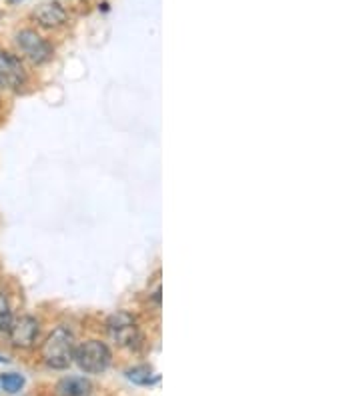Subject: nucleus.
Segmentation results:
<instances>
[{"label":"nucleus","mask_w":361,"mask_h":396,"mask_svg":"<svg viewBox=\"0 0 361 396\" xmlns=\"http://www.w3.org/2000/svg\"><path fill=\"white\" fill-rule=\"evenodd\" d=\"M26 84L24 66L10 52H0V86L8 90H20Z\"/></svg>","instance_id":"4"},{"label":"nucleus","mask_w":361,"mask_h":396,"mask_svg":"<svg viewBox=\"0 0 361 396\" xmlns=\"http://www.w3.org/2000/svg\"><path fill=\"white\" fill-rule=\"evenodd\" d=\"M109 333L118 347L125 349H139L141 344V333L135 322V318L127 312H116L109 318Z\"/></svg>","instance_id":"3"},{"label":"nucleus","mask_w":361,"mask_h":396,"mask_svg":"<svg viewBox=\"0 0 361 396\" xmlns=\"http://www.w3.org/2000/svg\"><path fill=\"white\" fill-rule=\"evenodd\" d=\"M13 324V310H10V304L6 301L4 294H0V331L2 333H8Z\"/></svg>","instance_id":"11"},{"label":"nucleus","mask_w":361,"mask_h":396,"mask_svg":"<svg viewBox=\"0 0 361 396\" xmlns=\"http://www.w3.org/2000/svg\"><path fill=\"white\" fill-rule=\"evenodd\" d=\"M17 45L20 47V50L33 61L34 64H43L47 63L52 54L49 42L38 36L34 31H20L17 34Z\"/></svg>","instance_id":"5"},{"label":"nucleus","mask_w":361,"mask_h":396,"mask_svg":"<svg viewBox=\"0 0 361 396\" xmlns=\"http://www.w3.org/2000/svg\"><path fill=\"white\" fill-rule=\"evenodd\" d=\"M34 16H36V20H38L43 26H47V29H56V26H61L66 20L65 8H63L61 4H56V2H45V4H40V6L34 10Z\"/></svg>","instance_id":"7"},{"label":"nucleus","mask_w":361,"mask_h":396,"mask_svg":"<svg viewBox=\"0 0 361 396\" xmlns=\"http://www.w3.org/2000/svg\"><path fill=\"white\" fill-rule=\"evenodd\" d=\"M0 384H2V388H4L6 393L17 395L18 390L24 386V379H22L20 374H15V372H6V374L0 377Z\"/></svg>","instance_id":"10"},{"label":"nucleus","mask_w":361,"mask_h":396,"mask_svg":"<svg viewBox=\"0 0 361 396\" xmlns=\"http://www.w3.org/2000/svg\"><path fill=\"white\" fill-rule=\"evenodd\" d=\"M111 350L100 340H86L75 349V361L77 366L86 374H100L111 365Z\"/></svg>","instance_id":"2"},{"label":"nucleus","mask_w":361,"mask_h":396,"mask_svg":"<svg viewBox=\"0 0 361 396\" xmlns=\"http://www.w3.org/2000/svg\"><path fill=\"white\" fill-rule=\"evenodd\" d=\"M127 379L132 384H139V386H151L155 382H159V374L151 368V366H132L127 370Z\"/></svg>","instance_id":"9"},{"label":"nucleus","mask_w":361,"mask_h":396,"mask_svg":"<svg viewBox=\"0 0 361 396\" xmlns=\"http://www.w3.org/2000/svg\"><path fill=\"white\" fill-rule=\"evenodd\" d=\"M75 349H77V344H75L72 333L65 326H59L43 344V358L50 368L66 370L75 361Z\"/></svg>","instance_id":"1"},{"label":"nucleus","mask_w":361,"mask_h":396,"mask_svg":"<svg viewBox=\"0 0 361 396\" xmlns=\"http://www.w3.org/2000/svg\"><path fill=\"white\" fill-rule=\"evenodd\" d=\"M91 388L84 377H66L56 384V396H89Z\"/></svg>","instance_id":"8"},{"label":"nucleus","mask_w":361,"mask_h":396,"mask_svg":"<svg viewBox=\"0 0 361 396\" xmlns=\"http://www.w3.org/2000/svg\"><path fill=\"white\" fill-rule=\"evenodd\" d=\"M36 334H38V322L33 317H20L13 318V324L8 328V336L13 340L15 347L20 349H31L36 340Z\"/></svg>","instance_id":"6"}]
</instances>
